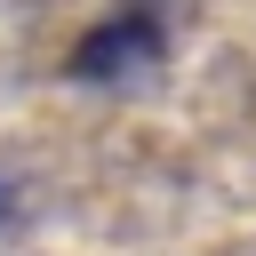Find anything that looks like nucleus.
<instances>
[{
  "instance_id": "obj_1",
  "label": "nucleus",
  "mask_w": 256,
  "mask_h": 256,
  "mask_svg": "<svg viewBox=\"0 0 256 256\" xmlns=\"http://www.w3.org/2000/svg\"><path fill=\"white\" fill-rule=\"evenodd\" d=\"M168 64V32L152 8H120L104 16L80 48H72V80H96V88H128V80H152Z\"/></svg>"
},
{
  "instance_id": "obj_2",
  "label": "nucleus",
  "mask_w": 256,
  "mask_h": 256,
  "mask_svg": "<svg viewBox=\"0 0 256 256\" xmlns=\"http://www.w3.org/2000/svg\"><path fill=\"white\" fill-rule=\"evenodd\" d=\"M0 224H8V184H0Z\"/></svg>"
}]
</instances>
